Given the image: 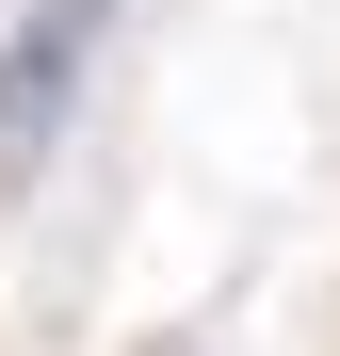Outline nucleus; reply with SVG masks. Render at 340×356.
<instances>
[{"instance_id":"obj_1","label":"nucleus","mask_w":340,"mask_h":356,"mask_svg":"<svg viewBox=\"0 0 340 356\" xmlns=\"http://www.w3.org/2000/svg\"><path fill=\"white\" fill-rule=\"evenodd\" d=\"M97 17H113V0H33V17H17V49H0V178L49 162V130H65V97L97 65Z\"/></svg>"}]
</instances>
